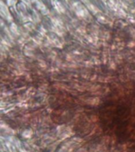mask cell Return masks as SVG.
Listing matches in <instances>:
<instances>
[{
  "mask_svg": "<svg viewBox=\"0 0 135 152\" xmlns=\"http://www.w3.org/2000/svg\"><path fill=\"white\" fill-rule=\"evenodd\" d=\"M33 135V131L32 130H25L22 133V136L25 139H30Z\"/></svg>",
  "mask_w": 135,
  "mask_h": 152,
  "instance_id": "1",
  "label": "cell"
},
{
  "mask_svg": "<svg viewBox=\"0 0 135 152\" xmlns=\"http://www.w3.org/2000/svg\"><path fill=\"white\" fill-rule=\"evenodd\" d=\"M18 151L19 152H28L25 149V148H23V147H20V148L18 149Z\"/></svg>",
  "mask_w": 135,
  "mask_h": 152,
  "instance_id": "2",
  "label": "cell"
}]
</instances>
